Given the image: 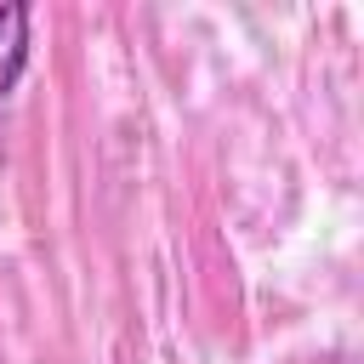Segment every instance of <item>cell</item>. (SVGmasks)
<instances>
[{"label": "cell", "mask_w": 364, "mask_h": 364, "mask_svg": "<svg viewBox=\"0 0 364 364\" xmlns=\"http://www.w3.org/2000/svg\"><path fill=\"white\" fill-rule=\"evenodd\" d=\"M28 63V6H0V97Z\"/></svg>", "instance_id": "6da1fadb"}]
</instances>
